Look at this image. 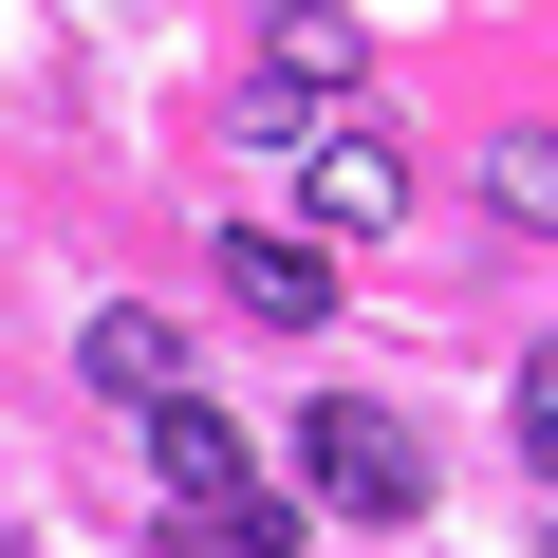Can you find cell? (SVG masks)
<instances>
[{
  "label": "cell",
  "mask_w": 558,
  "mask_h": 558,
  "mask_svg": "<svg viewBox=\"0 0 558 558\" xmlns=\"http://www.w3.org/2000/svg\"><path fill=\"white\" fill-rule=\"evenodd\" d=\"M223 299H242L260 336H299V317L336 299V260H317V242H260V223H223Z\"/></svg>",
  "instance_id": "8992f818"
},
{
  "label": "cell",
  "mask_w": 558,
  "mask_h": 558,
  "mask_svg": "<svg viewBox=\"0 0 558 558\" xmlns=\"http://www.w3.org/2000/svg\"><path fill=\"white\" fill-rule=\"evenodd\" d=\"M149 539H168V558H299V521H279V502H168Z\"/></svg>",
  "instance_id": "52a82bcc"
},
{
  "label": "cell",
  "mask_w": 558,
  "mask_h": 558,
  "mask_svg": "<svg viewBox=\"0 0 558 558\" xmlns=\"http://www.w3.org/2000/svg\"><path fill=\"white\" fill-rule=\"evenodd\" d=\"M521 465H539V484H558V354H539V373H521Z\"/></svg>",
  "instance_id": "9c48e42d"
},
{
  "label": "cell",
  "mask_w": 558,
  "mask_h": 558,
  "mask_svg": "<svg viewBox=\"0 0 558 558\" xmlns=\"http://www.w3.org/2000/svg\"><path fill=\"white\" fill-rule=\"evenodd\" d=\"M299 223H336V242L410 223V149H373V131H299Z\"/></svg>",
  "instance_id": "3957f363"
},
{
  "label": "cell",
  "mask_w": 558,
  "mask_h": 558,
  "mask_svg": "<svg viewBox=\"0 0 558 558\" xmlns=\"http://www.w3.org/2000/svg\"><path fill=\"white\" fill-rule=\"evenodd\" d=\"M484 186H502V205H558V149H539V131H502V149H484Z\"/></svg>",
  "instance_id": "ba28073f"
},
{
  "label": "cell",
  "mask_w": 558,
  "mask_h": 558,
  "mask_svg": "<svg viewBox=\"0 0 558 558\" xmlns=\"http://www.w3.org/2000/svg\"><path fill=\"white\" fill-rule=\"evenodd\" d=\"M299 465H317L336 521H428V447H410V410H373V391H317V410H299Z\"/></svg>",
  "instance_id": "6da1fadb"
},
{
  "label": "cell",
  "mask_w": 558,
  "mask_h": 558,
  "mask_svg": "<svg viewBox=\"0 0 558 558\" xmlns=\"http://www.w3.org/2000/svg\"><path fill=\"white\" fill-rule=\"evenodd\" d=\"M149 465H168V502H279V484H260V447H242L205 391H168V410H149Z\"/></svg>",
  "instance_id": "277c9868"
},
{
  "label": "cell",
  "mask_w": 558,
  "mask_h": 558,
  "mask_svg": "<svg viewBox=\"0 0 558 558\" xmlns=\"http://www.w3.org/2000/svg\"><path fill=\"white\" fill-rule=\"evenodd\" d=\"M354 75H373V38L336 20V0H279V20H260V131H336Z\"/></svg>",
  "instance_id": "7a4b0ae2"
},
{
  "label": "cell",
  "mask_w": 558,
  "mask_h": 558,
  "mask_svg": "<svg viewBox=\"0 0 558 558\" xmlns=\"http://www.w3.org/2000/svg\"><path fill=\"white\" fill-rule=\"evenodd\" d=\"M75 373H94V391H131V410H168V391H186V336H168L149 299H94V336H75Z\"/></svg>",
  "instance_id": "5b68a950"
}]
</instances>
